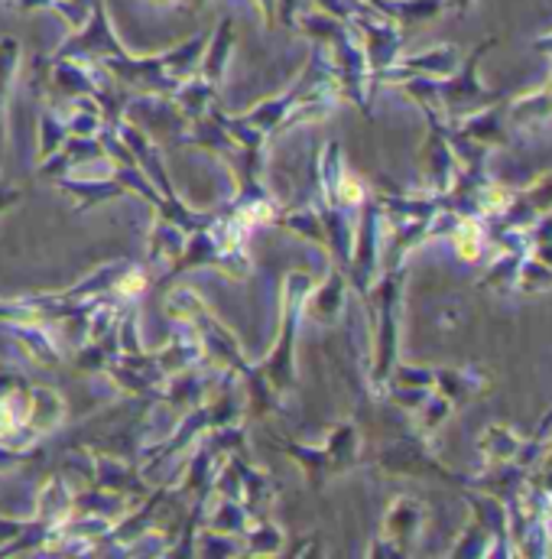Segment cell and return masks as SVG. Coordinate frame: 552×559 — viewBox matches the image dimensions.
I'll list each match as a JSON object with an SVG mask.
<instances>
[{"label":"cell","instance_id":"37","mask_svg":"<svg viewBox=\"0 0 552 559\" xmlns=\"http://www.w3.org/2000/svg\"><path fill=\"white\" fill-rule=\"evenodd\" d=\"M257 7H261L264 23H267V26H276V0H257Z\"/></svg>","mask_w":552,"mask_h":559},{"label":"cell","instance_id":"8","mask_svg":"<svg viewBox=\"0 0 552 559\" xmlns=\"http://www.w3.org/2000/svg\"><path fill=\"white\" fill-rule=\"evenodd\" d=\"M52 186L62 189V192H69L72 199H79L75 215H79V212H92V209H98V205H105V202L131 199L128 189H124L115 176H85V179H82V176H62V179H56Z\"/></svg>","mask_w":552,"mask_h":559},{"label":"cell","instance_id":"29","mask_svg":"<svg viewBox=\"0 0 552 559\" xmlns=\"http://www.w3.org/2000/svg\"><path fill=\"white\" fill-rule=\"evenodd\" d=\"M65 140H69V124H65V118H59L52 108H46V111L39 115V159L52 156Z\"/></svg>","mask_w":552,"mask_h":559},{"label":"cell","instance_id":"19","mask_svg":"<svg viewBox=\"0 0 552 559\" xmlns=\"http://www.w3.org/2000/svg\"><path fill=\"white\" fill-rule=\"evenodd\" d=\"M419 524H422V508L416 504L413 498H397L391 504V511H387V521H384V540H391L404 554L407 544L416 540Z\"/></svg>","mask_w":552,"mask_h":559},{"label":"cell","instance_id":"4","mask_svg":"<svg viewBox=\"0 0 552 559\" xmlns=\"http://www.w3.org/2000/svg\"><path fill=\"white\" fill-rule=\"evenodd\" d=\"M101 66L115 82L128 85L134 95H163V98H169L176 92V85H179V79H172L166 72L163 56H131V52H124V56L101 59Z\"/></svg>","mask_w":552,"mask_h":559},{"label":"cell","instance_id":"11","mask_svg":"<svg viewBox=\"0 0 552 559\" xmlns=\"http://www.w3.org/2000/svg\"><path fill=\"white\" fill-rule=\"evenodd\" d=\"M69 414L65 401L43 384H29V419H26V436L36 445L43 436H49L52 429L62 426V419Z\"/></svg>","mask_w":552,"mask_h":559},{"label":"cell","instance_id":"12","mask_svg":"<svg viewBox=\"0 0 552 559\" xmlns=\"http://www.w3.org/2000/svg\"><path fill=\"white\" fill-rule=\"evenodd\" d=\"M72 508H75V488H72V481L65 475H56L36 491L33 518L49 524V527H59V524H65L72 518Z\"/></svg>","mask_w":552,"mask_h":559},{"label":"cell","instance_id":"10","mask_svg":"<svg viewBox=\"0 0 552 559\" xmlns=\"http://www.w3.org/2000/svg\"><path fill=\"white\" fill-rule=\"evenodd\" d=\"M143 472L137 465H131L128 459L121 455H111V452H95V465H92V481L95 488H105V491H118V495H134L143 491Z\"/></svg>","mask_w":552,"mask_h":559},{"label":"cell","instance_id":"24","mask_svg":"<svg viewBox=\"0 0 552 559\" xmlns=\"http://www.w3.org/2000/svg\"><path fill=\"white\" fill-rule=\"evenodd\" d=\"M276 228L289 231V235H299L305 241H315L325 248V225H322V215L315 205H299V209H283L279 218H276Z\"/></svg>","mask_w":552,"mask_h":559},{"label":"cell","instance_id":"6","mask_svg":"<svg viewBox=\"0 0 552 559\" xmlns=\"http://www.w3.org/2000/svg\"><path fill=\"white\" fill-rule=\"evenodd\" d=\"M134 267V261L128 258H115L108 264H101L98 271H92L88 277H82L75 286L69 289H59V293H39L43 299H52V302H92V299H105L115 283L124 277L128 271Z\"/></svg>","mask_w":552,"mask_h":559},{"label":"cell","instance_id":"13","mask_svg":"<svg viewBox=\"0 0 552 559\" xmlns=\"http://www.w3.org/2000/svg\"><path fill=\"white\" fill-rule=\"evenodd\" d=\"M279 495V485L267 472H261L251 455H241V504L251 511V518H267L274 498Z\"/></svg>","mask_w":552,"mask_h":559},{"label":"cell","instance_id":"33","mask_svg":"<svg viewBox=\"0 0 552 559\" xmlns=\"http://www.w3.org/2000/svg\"><path fill=\"white\" fill-rule=\"evenodd\" d=\"M299 10H302V0H276V23H283V26L292 29Z\"/></svg>","mask_w":552,"mask_h":559},{"label":"cell","instance_id":"39","mask_svg":"<svg viewBox=\"0 0 552 559\" xmlns=\"http://www.w3.org/2000/svg\"><path fill=\"white\" fill-rule=\"evenodd\" d=\"M146 3H153V7H169V3H176V0H146Z\"/></svg>","mask_w":552,"mask_h":559},{"label":"cell","instance_id":"28","mask_svg":"<svg viewBox=\"0 0 552 559\" xmlns=\"http://www.w3.org/2000/svg\"><path fill=\"white\" fill-rule=\"evenodd\" d=\"M238 540H241V537H228V534H215V531H205V527H202V534L195 537V557H241L244 547H241Z\"/></svg>","mask_w":552,"mask_h":559},{"label":"cell","instance_id":"21","mask_svg":"<svg viewBox=\"0 0 552 559\" xmlns=\"http://www.w3.org/2000/svg\"><path fill=\"white\" fill-rule=\"evenodd\" d=\"M185 238H189V231H182L179 225H172L166 218H156L153 228H149V238H146V251H149L146 261L149 264H156V261H169L172 264L182 254Z\"/></svg>","mask_w":552,"mask_h":559},{"label":"cell","instance_id":"30","mask_svg":"<svg viewBox=\"0 0 552 559\" xmlns=\"http://www.w3.org/2000/svg\"><path fill=\"white\" fill-rule=\"evenodd\" d=\"M49 10H56L72 29H79V26H85V20L92 13V0H52Z\"/></svg>","mask_w":552,"mask_h":559},{"label":"cell","instance_id":"15","mask_svg":"<svg viewBox=\"0 0 552 559\" xmlns=\"http://www.w3.org/2000/svg\"><path fill=\"white\" fill-rule=\"evenodd\" d=\"M163 384H166V388L159 391V404L176 407V411H192V407L205 404V397H208V381L202 378L199 365L169 374Z\"/></svg>","mask_w":552,"mask_h":559},{"label":"cell","instance_id":"17","mask_svg":"<svg viewBox=\"0 0 552 559\" xmlns=\"http://www.w3.org/2000/svg\"><path fill=\"white\" fill-rule=\"evenodd\" d=\"M215 98H218V85H212V82L202 79L199 72L189 75V79H182V82L176 85V92L169 95V102H172L189 121L208 115V111L215 108Z\"/></svg>","mask_w":552,"mask_h":559},{"label":"cell","instance_id":"1","mask_svg":"<svg viewBox=\"0 0 552 559\" xmlns=\"http://www.w3.org/2000/svg\"><path fill=\"white\" fill-rule=\"evenodd\" d=\"M166 316L176 319V322H185L199 335L205 358H215L218 365H225L241 381L254 371V365L244 358V352H241L238 338L231 335V329L205 306V299L195 289H189V286L172 289L169 299H166Z\"/></svg>","mask_w":552,"mask_h":559},{"label":"cell","instance_id":"16","mask_svg":"<svg viewBox=\"0 0 552 559\" xmlns=\"http://www.w3.org/2000/svg\"><path fill=\"white\" fill-rule=\"evenodd\" d=\"M29 355L36 365L43 368H59L62 365V345L52 338L49 325H26V322H13V325H3Z\"/></svg>","mask_w":552,"mask_h":559},{"label":"cell","instance_id":"22","mask_svg":"<svg viewBox=\"0 0 552 559\" xmlns=\"http://www.w3.org/2000/svg\"><path fill=\"white\" fill-rule=\"evenodd\" d=\"M205 43H208V33H195L192 39H185V43H179V46L159 52L166 72H169L172 79H179V82L189 79V75H195V72H199V62H202V52H205Z\"/></svg>","mask_w":552,"mask_h":559},{"label":"cell","instance_id":"25","mask_svg":"<svg viewBox=\"0 0 552 559\" xmlns=\"http://www.w3.org/2000/svg\"><path fill=\"white\" fill-rule=\"evenodd\" d=\"M254 524L251 511L235 501V498H218V511L202 524L205 531H215V534H228V537H244V531Z\"/></svg>","mask_w":552,"mask_h":559},{"label":"cell","instance_id":"2","mask_svg":"<svg viewBox=\"0 0 552 559\" xmlns=\"http://www.w3.org/2000/svg\"><path fill=\"white\" fill-rule=\"evenodd\" d=\"M315 280L305 271H289L283 277V293H279V332H276L271 355L261 361L264 374L271 378L279 394L296 391V342H299V322H302V306Z\"/></svg>","mask_w":552,"mask_h":559},{"label":"cell","instance_id":"32","mask_svg":"<svg viewBox=\"0 0 552 559\" xmlns=\"http://www.w3.org/2000/svg\"><path fill=\"white\" fill-rule=\"evenodd\" d=\"M29 455H33V452H23V449H13V445L0 442V472H10V468L23 465Z\"/></svg>","mask_w":552,"mask_h":559},{"label":"cell","instance_id":"26","mask_svg":"<svg viewBox=\"0 0 552 559\" xmlns=\"http://www.w3.org/2000/svg\"><path fill=\"white\" fill-rule=\"evenodd\" d=\"M20 39L16 36H0V121H3V108L10 98V88L16 82V69H20Z\"/></svg>","mask_w":552,"mask_h":559},{"label":"cell","instance_id":"31","mask_svg":"<svg viewBox=\"0 0 552 559\" xmlns=\"http://www.w3.org/2000/svg\"><path fill=\"white\" fill-rule=\"evenodd\" d=\"M23 384H29L16 368H10V365H0V401L7 397V394H13L16 388H23Z\"/></svg>","mask_w":552,"mask_h":559},{"label":"cell","instance_id":"5","mask_svg":"<svg viewBox=\"0 0 552 559\" xmlns=\"http://www.w3.org/2000/svg\"><path fill=\"white\" fill-rule=\"evenodd\" d=\"M381 202H368L361 212V225L355 231V248H351V261L345 267L348 286H355L361 296L374 286L377 271H381Z\"/></svg>","mask_w":552,"mask_h":559},{"label":"cell","instance_id":"14","mask_svg":"<svg viewBox=\"0 0 552 559\" xmlns=\"http://www.w3.org/2000/svg\"><path fill=\"white\" fill-rule=\"evenodd\" d=\"M153 355H156V365H159V371H163L166 378L176 374V371H185V368H195V365L205 361L202 342H199V335H195L185 322H179L172 342H169L163 352H153Z\"/></svg>","mask_w":552,"mask_h":559},{"label":"cell","instance_id":"18","mask_svg":"<svg viewBox=\"0 0 552 559\" xmlns=\"http://www.w3.org/2000/svg\"><path fill=\"white\" fill-rule=\"evenodd\" d=\"M325 449V455H328V468H332V475H341V472H348V468H355L361 459V436H358V426L355 423H338V426H332V432H328V442L322 445Z\"/></svg>","mask_w":552,"mask_h":559},{"label":"cell","instance_id":"20","mask_svg":"<svg viewBox=\"0 0 552 559\" xmlns=\"http://www.w3.org/2000/svg\"><path fill=\"white\" fill-rule=\"evenodd\" d=\"M305 475V485L309 488H322L328 478H332V468H328V455L325 449H315V445H302V442H292V439H279L276 442Z\"/></svg>","mask_w":552,"mask_h":559},{"label":"cell","instance_id":"35","mask_svg":"<svg viewBox=\"0 0 552 559\" xmlns=\"http://www.w3.org/2000/svg\"><path fill=\"white\" fill-rule=\"evenodd\" d=\"M20 199H23V192H20V189H13V186L0 182V215H3L7 209H13Z\"/></svg>","mask_w":552,"mask_h":559},{"label":"cell","instance_id":"27","mask_svg":"<svg viewBox=\"0 0 552 559\" xmlns=\"http://www.w3.org/2000/svg\"><path fill=\"white\" fill-rule=\"evenodd\" d=\"M452 66H455V52L448 46L422 52V56H410L400 62V69H407L413 75H445V72H452Z\"/></svg>","mask_w":552,"mask_h":559},{"label":"cell","instance_id":"7","mask_svg":"<svg viewBox=\"0 0 552 559\" xmlns=\"http://www.w3.org/2000/svg\"><path fill=\"white\" fill-rule=\"evenodd\" d=\"M345 293H348V274H345V267L332 264L325 283H319V286L312 283V289L305 296V306H302V316H309V319H315L322 325L338 322V316L345 309Z\"/></svg>","mask_w":552,"mask_h":559},{"label":"cell","instance_id":"23","mask_svg":"<svg viewBox=\"0 0 552 559\" xmlns=\"http://www.w3.org/2000/svg\"><path fill=\"white\" fill-rule=\"evenodd\" d=\"M244 554L248 557H279L286 550V534L283 527L271 518H257L248 531H244Z\"/></svg>","mask_w":552,"mask_h":559},{"label":"cell","instance_id":"3","mask_svg":"<svg viewBox=\"0 0 552 559\" xmlns=\"http://www.w3.org/2000/svg\"><path fill=\"white\" fill-rule=\"evenodd\" d=\"M124 52H128V46L115 33L105 0H92V13H88L85 26L72 29V36L52 52V59H95V62H101L108 56H124Z\"/></svg>","mask_w":552,"mask_h":559},{"label":"cell","instance_id":"38","mask_svg":"<svg viewBox=\"0 0 552 559\" xmlns=\"http://www.w3.org/2000/svg\"><path fill=\"white\" fill-rule=\"evenodd\" d=\"M205 3H208V0H185V10H189V13H199Z\"/></svg>","mask_w":552,"mask_h":559},{"label":"cell","instance_id":"34","mask_svg":"<svg viewBox=\"0 0 552 559\" xmlns=\"http://www.w3.org/2000/svg\"><path fill=\"white\" fill-rule=\"evenodd\" d=\"M26 524H29V518H0V547H7Z\"/></svg>","mask_w":552,"mask_h":559},{"label":"cell","instance_id":"36","mask_svg":"<svg viewBox=\"0 0 552 559\" xmlns=\"http://www.w3.org/2000/svg\"><path fill=\"white\" fill-rule=\"evenodd\" d=\"M289 554H292V557H305V554H319V534H309V537H305V547H292Z\"/></svg>","mask_w":552,"mask_h":559},{"label":"cell","instance_id":"9","mask_svg":"<svg viewBox=\"0 0 552 559\" xmlns=\"http://www.w3.org/2000/svg\"><path fill=\"white\" fill-rule=\"evenodd\" d=\"M235 20L231 16H221L215 33H208V43H205V52H202V62H199V75L208 79L212 85H225V75H228V62H231V52H235Z\"/></svg>","mask_w":552,"mask_h":559}]
</instances>
